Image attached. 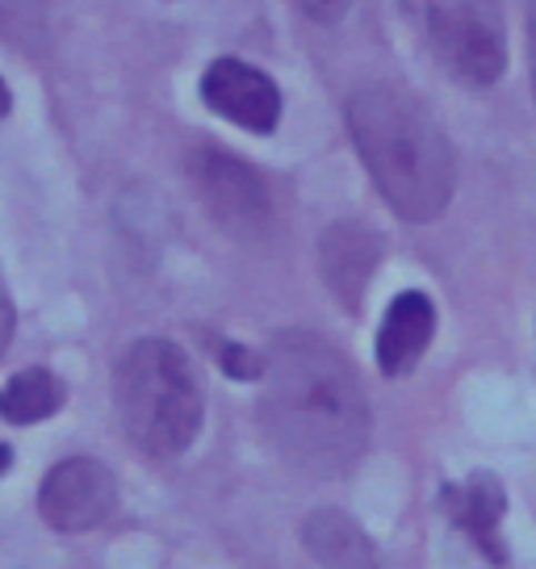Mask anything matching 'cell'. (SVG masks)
I'll return each instance as SVG.
<instances>
[{
    "mask_svg": "<svg viewBox=\"0 0 536 569\" xmlns=\"http://www.w3.org/2000/svg\"><path fill=\"white\" fill-rule=\"evenodd\" d=\"M431 336H436V306L428 293L407 289L398 293L381 319V336H377V365L386 377H407L419 365V356L428 352Z\"/></svg>",
    "mask_w": 536,
    "mask_h": 569,
    "instance_id": "9c48e42d",
    "label": "cell"
},
{
    "mask_svg": "<svg viewBox=\"0 0 536 569\" xmlns=\"http://www.w3.org/2000/svg\"><path fill=\"white\" fill-rule=\"evenodd\" d=\"M222 369H227L231 377L251 381V377H260L265 360H260L256 352H248V348H239V343H227V348H222Z\"/></svg>",
    "mask_w": 536,
    "mask_h": 569,
    "instance_id": "5bb4252c",
    "label": "cell"
},
{
    "mask_svg": "<svg viewBox=\"0 0 536 569\" xmlns=\"http://www.w3.org/2000/svg\"><path fill=\"white\" fill-rule=\"evenodd\" d=\"M189 180L222 231L239 239H260L272 227V193L265 177L251 163L235 160L231 151L197 147L189 156Z\"/></svg>",
    "mask_w": 536,
    "mask_h": 569,
    "instance_id": "5b68a950",
    "label": "cell"
},
{
    "mask_svg": "<svg viewBox=\"0 0 536 569\" xmlns=\"http://www.w3.org/2000/svg\"><path fill=\"white\" fill-rule=\"evenodd\" d=\"M260 419L272 445L310 473H344L369 445V402L327 339L286 331L265 356Z\"/></svg>",
    "mask_w": 536,
    "mask_h": 569,
    "instance_id": "6da1fadb",
    "label": "cell"
},
{
    "mask_svg": "<svg viewBox=\"0 0 536 569\" xmlns=\"http://www.w3.org/2000/svg\"><path fill=\"white\" fill-rule=\"evenodd\" d=\"M428 38L440 68L465 89H486L507 68L499 0H428Z\"/></svg>",
    "mask_w": 536,
    "mask_h": 569,
    "instance_id": "277c9868",
    "label": "cell"
},
{
    "mask_svg": "<svg viewBox=\"0 0 536 569\" xmlns=\"http://www.w3.org/2000/svg\"><path fill=\"white\" fill-rule=\"evenodd\" d=\"M528 59H533V97H536V0H528Z\"/></svg>",
    "mask_w": 536,
    "mask_h": 569,
    "instance_id": "e0dca14e",
    "label": "cell"
},
{
    "mask_svg": "<svg viewBox=\"0 0 536 569\" xmlns=\"http://www.w3.org/2000/svg\"><path fill=\"white\" fill-rule=\"evenodd\" d=\"M348 134L398 218L431 222L448 210L457 163L419 97L398 84H365L348 97Z\"/></svg>",
    "mask_w": 536,
    "mask_h": 569,
    "instance_id": "7a4b0ae2",
    "label": "cell"
},
{
    "mask_svg": "<svg viewBox=\"0 0 536 569\" xmlns=\"http://www.w3.org/2000/svg\"><path fill=\"white\" fill-rule=\"evenodd\" d=\"M298 9L310 21H319V26H336L353 9V0H298Z\"/></svg>",
    "mask_w": 536,
    "mask_h": 569,
    "instance_id": "9a60e30c",
    "label": "cell"
},
{
    "mask_svg": "<svg viewBox=\"0 0 536 569\" xmlns=\"http://www.w3.org/2000/svg\"><path fill=\"white\" fill-rule=\"evenodd\" d=\"M306 552L319 561L322 569H381L377 545L360 532V523L344 511L322 507L302 523Z\"/></svg>",
    "mask_w": 536,
    "mask_h": 569,
    "instance_id": "30bf717a",
    "label": "cell"
},
{
    "mask_svg": "<svg viewBox=\"0 0 536 569\" xmlns=\"http://www.w3.org/2000/svg\"><path fill=\"white\" fill-rule=\"evenodd\" d=\"M13 327H18V315H13V306H9V298L0 293V356H4V348H9V339H13Z\"/></svg>",
    "mask_w": 536,
    "mask_h": 569,
    "instance_id": "2e32d148",
    "label": "cell"
},
{
    "mask_svg": "<svg viewBox=\"0 0 536 569\" xmlns=\"http://www.w3.org/2000/svg\"><path fill=\"white\" fill-rule=\"evenodd\" d=\"M4 469H9V448L0 445V473H4Z\"/></svg>",
    "mask_w": 536,
    "mask_h": 569,
    "instance_id": "d6986e66",
    "label": "cell"
},
{
    "mask_svg": "<svg viewBox=\"0 0 536 569\" xmlns=\"http://www.w3.org/2000/svg\"><path fill=\"white\" fill-rule=\"evenodd\" d=\"M9 113V89H4V80H0V118Z\"/></svg>",
    "mask_w": 536,
    "mask_h": 569,
    "instance_id": "ac0fdd59",
    "label": "cell"
},
{
    "mask_svg": "<svg viewBox=\"0 0 536 569\" xmlns=\"http://www.w3.org/2000/svg\"><path fill=\"white\" fill-rule=\"evenodd\" d=\"M377 264H381V234L377 231L360 227V222H336V227L322 231V281L348 310H360V298L374 281Z\"/></svg>",
    "mask_w": 536,
    "mask_h": 569,
    "instance_id": "ba28073f",
    "label": "cell"
},
{
    "mask_svg": "<svg viewBox=\"0 0 536 569\" xmlns=\"http://www.w3.org/2000/svg\"><path fill=\"white\" fill-rule=\"evenodd\" d=\"M448 507H453V516H457L465 532L490 552V561L503 566V549L499 540H495V528H499L503 511H507V495H503L499 481L490 478V473H474L461 490H448Z\"/></svg>",
    "mask_w": 536,
    "mask_h": 569,
    "instance_id": "8fae6325",
    "label": "cell"
},
{
    "mask_svg": "<svg viewBox=\"0 0 536 569\" xmlns=\"http://www.w3.org/2000/svg\"><path fill=\"white\" fill-rule=\"evenodd\" d=\"M0 34L13 47H34L42 34V4L38 0H0Z\"/></svg>",
    "mask_w": 536,
    "mask_h": 569,
    "instance_id": "4fadbf2b",
    "label": "cell"
},
{
    "mask_svg": "<svg viewBox=\"0 0 536 569\" xmlns=\"http://www.w3.org/2000/svg\"><path fill=\"white\" fill-rule=\"evenodd\" d=\"M201 101L215 109L222 122L251 130V134H272L281 122V89L277 80L244 59H215L201 71Z\"/></svg>",
    "mask_w": 536,
    "mask_h": 569,
    "instance_id": "52a82bcc",
    "label": "cell"
},
{
    "mask_svg": "<svg viewBox=\"0 0 536 569\" xmlns=\"http://www.w3.org/2000/svg\"><path fill=\"white\" fill-rule=\"evenodd\" d=\"M63 398H68V390L51 369H26L0 390V415L18 427L42 423L63 407Z\"/></svg>",
    "mask_w": 536,
    "mask_h": 569,
    "instance_id": "7c38bea8",
    "label": "cell"
},
{
    "mask_svg": "<svg viewBox=\"0 0 536 569\" xmlns=\"http://www.w3.org/2000/svg\"><path fill=\"white\" fill-rule=\"evenodd\" d=\"M126 436L151 457H177L201 427V386L172 339H139L113 381Z\"/></svg>",
    "mask_w": 536,
    "mask_h": 569,
    "instance_id": "3957f363",
    "label": "cell"
},
{
    "mask_svg": "<svg viewBox=\"0 0 536 569\" xmlns=\"http://www.w3.org/2000/svg\"><path fill=\"white\" fill-rule=\"evenodd\" d=\"M118 507V478L92 457H68L42 478L38 511L54 532H89Z\"/></svg>",
    "mask_w": 536,
    "mask_h": 569,
    "instance_id": "8992f818",
    "label": "cell"
}]
</instances>
